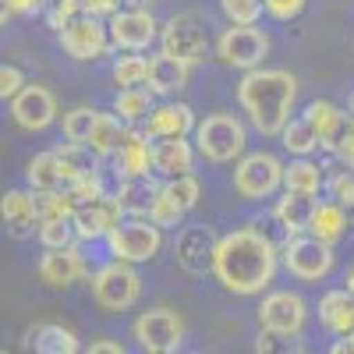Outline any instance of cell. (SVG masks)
Listing matches in <instances>:
<instances>
[{
    "label": "cell",
    "instance_id": "cell-35",
    "mask_svg": "<svg viewBox=\"0 0 354 354\" xmlns=\"http://www.w3.org/2000/svg\"><path fill=\"white\" fill-rule=\"evenodd\" d=\"M113 82L121 88H138L149 82V61L142 53H124L113 61Z\"/></svg>",
    "mask_w": 354,
    "mask_h": 354
},
{
    "label": "cell",
    "instance_id": "cell-19",
    "mask_svg": "<svg viewBox=\"0 0 354 354\" xmlns=\"http://www.w3.org/2000/svg\"><path fill=\"white\" fill-rule=\"evenodd\" d=\"M195 142H188V135H174V138H153V174L163 181L185 177L195 170Z\"/></svg>",
    "mask_w": 354,
    "mask_h": 354
},
{
    "label": "cell",
    "instance_id": "cell-1",
    "mask_svg": "<svg viewBox=\"0 0 354 354\" xmlns=\"http://www.w3.org/2000/svg\"><path fill=\"white\" fill-rule=\"evenodd\" d=\"M280 252L273 245V238H266L259 227H241L230 230L220 238L216 255H213V277L230 290L241 294V298H252V294H262L273 283Z\"/></svg>",
    "mask_w": 354,
    "mask_h": 354
},
{
    "label": "cell",
    "instance_id": "cell-10",
    "mask_svg": "<svg viewBox=\"0 0 354 354\" xmlns=\"http://www.w3.org/2000/svg\"><path fill=\"white\" fill-rule=\"evenodd\" d=\"M131 337L145 354H174L185 340V319L174 308H149L131 322Z\"/></svg>",
    "mask_w": 354,
    "mask_h": 354
},
{
    "label": "cell",
    "instance_id": "cell-47",
    "mask_svg": "<svg viewBox=\"0 0 354 354\" xmlns=\"http://www.w3.org/2000/svg\"><path fill=\"white\" fill-rule=\"evenodd\" d=\"M308 0H266V15L277 18V21H290L305 11Z\"/></svg>",
    "mask_w": 354,
    "mask_h": 354
},
{
    "label": "cell",
    "instance_id": "cell-37",
    "mask_svg": "<svg viewBox=\"0 0 354 354\" xmlns=\"http://www.w3.org/2000/svg\"><path fill=\"white\" fill-rule=\"evenodd\" d=\"M326 195H330V202L351 209L354 205V170L351 167H344V163L326 167Z\"/></svg>",
    "mask_w": 354,
    "mask_h": 354
},
{
    "label": "cell",
    "instance_id": "cell-53",
    "mask_svg": "<svg viewBox=\"0 0 354 354\" xmlns=\"http://www.w3.org/2000/svg\"><path fill=\"white\" fill-rule=\"evenodd\" d=\"M153 0H121V11H149Z\"/></svg>",
    "mask_w": 354,
    "mask_h": 354
},
{
    "label": "cell",
    "instance_id": "cell-49",
    "mask_svg": "<svg viewBox=\"0 0 354 354\" xmlns=\"http://www.w3.org/2000/svg\"><path fill=\"white\" fill-rule=\"evenodd\" d=\"M43 4L46 0H4V21L11 15H36V11H43Z\"/></svg>",
    "mask_w": 354,
    "mask_h": 354
},
{
    "label": "cell",
    "instance_id": "cell-31",
    "mask_svg": "<svg viewBox=\"0 0 354 354\" xmlns=\"http://www.w3.org/2000/svg\"><path fill=\"white\" fill-rule=\"evenodd\" d=\"M156 110V93L149 85H138V88H121L113 96V113L128 124H145V117Z\"/></svg>",
    "mask_w": 354,
    "mask_h": 354
},
{
    "label": "cell",
    "instance_id": "cell-45",
    "mask_svg": "<svg viewBox=\"0 0 354 354\" xmlns=\"http://www.w3.org/2000/svg\"><path fill=\"white\" fill-rule=\"evenodd\" d=\"M43 15H46V21H50V28H61L71 21V18H78L82 15V0H46L43 4Z\"/></svg>",
    "mask_w": 354,
    "mask_h": 354
},
{
    "label": "cell",
    "instance_id": "cell-12",
    "mask_svg": "<svg viewBox=\"0 0 354 354\" xmlns=\"http://www.w3.org/2000/svg\"><path fill=\"white\" fill-rule=\"evenodd\" d=\"M106 28H110L113 50H124V53L149 50L163 32V25L153 18V11H117Z\"/></svg>",
    "mask_w": 354,
    "mask_h": 354
},
{
    "label": "cell",
    "instance_id": "cell-52",
    "mask_svg": "<svg viewBox=\"0 0 354 354\" xmlns=\"http://www.w3.org/2000/svg\"><path fill=\"white\" fill-rule=\"evenodd\" d=\"M330 354H354V333H351V337H340V340H333Z\"/></svg>",
    "mask_w": 354,
    "mask_h": 354
},
{
    "label": "cell",
    "instance_id": "cell-44",
    "mask_svg": "<svg viewBox=\"0 0 354 354\" xmlns=\"http://www.w3.org/2000/svg\"><path fill=\"white\" fill-rule=\"evenodd\" d=\"M167 185V192L185 205V209L192 213L195 205H198V198H202V185H198V177L195 174H185V177H174V181H163Z\"/></svg>",
    "mask_w": 354,
    "mask_h": 354
},
{
    "label": "cell",
    "instance_id": "cell-9",
    "mask_svg": "<svg viewBox=\"0 0 354 354\" xmlns=\"http://www.w3.org/2000/svg\"><path fill=\"white\" fill-rule=\"evenodd\" d=\"M216 57L227 68L255 71L270 57V36L259 25H227L216 39Z\"/></svg>",
    "mask_w": 354,
    "mask_h": 354
},
{
    "label": "cell",
    "instance_id": "cell-58",
    "mask_svg": "<svg viewBox=\"0 0 354 354\" xmlns=\"http://www.w3.org/2000/svg\"><path fill=\"white\" fill-rule=\"evenodd\" d=\"M0 354H8V351H0Z\"/></svg>",
    "mask_w": 354,
    "mask_h": 354
},
{
    "label": "cell",
    "instance_id": "cell-29",
    "mask_svg": "<svg viewBox=\"0 0 354 354\" xmlns=\"http://www.w3.org/2000/svg\"><path fill=\"white\" fill-rule=\"evenodd\" d=\"M28 347L36 354H82V344L75 330L61 326V322H39L36 330H28Z\"/></svg>",
    "mask_w": 354,
    "mask_h": 354
},
{
    "label": "cell",
    "instance_id": "cell-43",
    "mask_svg": "<svg viewBox=\"0 0 354 354\" xmlns=\"http://www.w3.org/2000/svg\"><path fill=\"white\" fill-rule=\"evenodd\" d=\"M64 192H68V198H71L75 209H82V205L96 202V198H103V195H106V185H103V174H96V177H85V181L68 185Z\"/></svg>",
    "mask_w": 354,
    "mask_h": 354
},
{
    "label": "cell",
    "instance_id": "cell-17",
    "mask_svg": "<svg viewBox=\"0 0 354 354\" xmlns=\"http://www.w3.org/2000/svg\"><path fill=\"white\" fill-rule=\"evenodd\" d=\"M124 220V209L121 202H117V195H103L96 202L82 205V209H75V230H78V241H100V238H110V230Z\"/></svg>",
    "mask_w": 354,
    "mask_h": 354
},
{
    "label": "cell",
    "instance_id": "cell-34",
    "mask_svg": "<svg viewBox=\"0 0 354 354\" xmlns=\"http://www.w3.org/2000/svg\"><path fill=\"white\" fill-rule=\"evenodd\" d=\"M283 149L290 153V156H312L315 149H322V142H319V135H315V128L308 124V117L301 113V117H290V124L283 128Z\"/></svg>",
    "mask_w": 354,
    "mask_h": 354
},
{
    "label": "cell",
    "instance_id": "cell-55",
    "mask_svg": "<svg viewBox=\"0 0 354 354\" xmlns=\"http://www.w3.org/2000/svg\"><path fill=\"white\" fill-rule=\"evenodd\" d=\"M347 216H351V227H354V205H351V209H347Z\"/></svg>",
    "mask_w": 354,
    "mask_h": 354
},
{
    "label": "cell",
    "instance_id": "cell-22",
    "mask_svg": "<svg viewBox=\"0 0 354 354\" xmlns=\"http://www.w3.org/2000/svg\"><path fill=\"white\" fill-rule=\"evenodd\" d=\"M198 121H195V110L188 103H163L156 106L149 117H145L142 131L149 138H174V135H195Z\"/></svg>",
    "mask_w": 354,
    "mask_h": 354
},
{
    "label": "cell",
    "instance_id": "cell-21",
    "mask_svg": "<svg viewBox=\"0 0 354 354\" xmlns=\"http://www.w3.org/2000/svg\"><path fill=\"white\" fill-rule=\"evenodd\" d=\"M319 209V198L315 195H301V192H283L273 205V220L280 223L283 238H298V234H305L312 227V216Z\"/></svg>",
    "mask_w": 354,
    "mask_h": 354
},
{
    "label": "cell",
    "instance_id": "cell-11",
    "mask_svg": "<svg viewBox=\"0 0 354 354\" xmlns=\"http://www.w3.org/2000/svg\"><path fill=\"white\" fill-rule=\"evenodd\" d=\"M57 39H61V46H64V53L71 57V61H100V57H106L113 50L110 28L93 15L71 18L61 32H57Z\"/></svg>",
    "mask_w": 354,
    "mask_h": 354
},
{
    "label": "cell",
    "instance_id": "cell-20",
    "mask_svg": "<svg viewBox=\"0 0 354 354\" xmlns=\"http://www.w3.org/2000/svg\"><path fill=\"white\" fill-rule=\"evenodd\" d=\"M305 117H308V124L315 128V135H319V142H322V149H326V153H337L340 138H344L347 128H351V113L340 110V106L330 103V100H315V103L305 106Z\"/></svg>",
    "mask_w": 354,
    "mask_h": 354
},
{
    "label": "cell",
    "instance_id": "cell-32",
    "mask_svg": "<svg viewBox=\"0 0 354 354\" xmlns=\"http://www.w3.org/2000/svg\"><path fill=\"white\" fill-rule=\"evenodd\" d=\"M347 227H351V216H347L344 205H337V202H319L308 234H312V238H319V241H326V245H337L344 234H347Z\"/></svg>",
    "mask_w": 354,
    "mask_h": 354
},
{
    "label": "cell",
    "instance_id": "cell-18",
    "mask_svg": "<svg viewBox=\"0 0 354 354\" xmlns=\"http://www.w3.org/2000/svg\"><path fill=\"white\" fill-rule=\"evenodd\" d=\"M0 213H4V227L11 238L25 241L32 238V234H39V202H36V192L32 188H11L4 192V198H0Z\"/></svg>",
    "mask_w": 354,
    "mask_h": 354
},
{
    "label": "cell",
    "instance_id": "cell-16",
    "mask_svg": "<svg viewBox=\"0 0 354 354\" xmlns=\"http://www.w3.org/2000/svg\"><path fill=\"white\" fill-rule=\"evenodd\" d=\"M36 273L46 287L64 290V287L88 277V262H85L78 245L75 248H43V259L36 262Z\"/></svg>",
    "mask_w": 354,
    "mask_h": 354
},
{
    "label": "cell",
    "instance_id": "cell-4",
    "mask_svg": "<svg viewBox=\"0 0 354 354\" xmlns=\"http://www.w3.org/2000/svg\"><path fill=\"white\" fill-rule=\"evenodd\" d=\"M88 287H93V301L103 312H128L142 298V277H138V270L131 262H117V259L100 266V270L93 273V280H88Z\"/></svg>",
    "mask_w": 354,
    "mask_h": 354
},
{
    "label": "cell",
    "instance_id": "cell-51",
    "mask_svg": "<svg viewBox=\"0 0 354 354\" xmlns=\"http://www.w3.org/2000/svg\"><path fill=\"white\" fill-rule=\"evenodd\" d=\"M82 354H128V351H124L121 344H117V340H93Z\"/></svg>",
    "mask_w": 354,
    "mask_h": 354
},
{
    "label": "cell",
    "instance_id": "cell-39",
    "mask_svg": "<svg viewBox=\"0 0 354 354\" xmlns=\"http://www.w3.org/2000/svg\"><path fill=\"white\" fill-rule=\"evenodd\" d=\"M96 113H100V110H93V106H71V110H64V113H61V131H64V138H68V142H85L88 131H93V124H96Z\"/></svg>",
    "mask_w": 354,
    "mask_h": 354
},
{
    "label": "cell",
    "instance_id": "cell-57",
    "mask_svg": "<svg viewBox=\"0 0 354 354\" xmlns=\"http://www.w3.org/2000/svg\"><path fill=\"white\" fill-rule=\"evenodd\" d=\"M188 354H205V351H188Z\"/></svg>",
    "mask_w": 354,
    "mask_h": 354
},
{
    "label": "cell",
    "instance_id": "cell-28",
    "mask_svg": "<svg viewBox=\"0 0 354 354\" xmlns=\"http://www.w3.org/2000/svg\"><path fill=\"white\" fill-rule=\"evenodd\" d=\"M128 135H131V124L128 121H121L117 113H103L100 110L93 131H88V138H85V145L96 156H117V153H121V145L128 142Z\"/></svg>",
    "mask_w": 354,
    "mask_h": 354
},
{
    "label": "cell",
    "instance_id": "cell-41",
    "mask_svg": "<svg viewBox=\"0 0 354 354\" xmlns=\"http://www.w3.org/2000/svg\"><path fill=\"white\" fill-rule=\"evenodd\" d=\"M36 202H39V220H64V216H75V205L68 198L64 188L57 192H36ZM43 227V223H39Z\"/></svg>",
    "mask_w": 354,
    "mask_h": 354
},
{
    "label": "cell",
    "instance_id": "cell-14",
    "mask_svg": "<svg viewBox=\"0 0 354 354\" xmlns=\"http://www.w3.org/2000/svg\"><path fill=\"white\" fill-rule=\"evenodd\" d=\"M11 117L21 131H46L61 117V110H57V96L36 82V85H25L11 100Z\"/></svg>",
    "mask_w": 354,
    "mask_h": 354
},
{
    "label": "cell",
    "instance_id": "cell-36",
    "mask_svg": "<svg viewBox=\"0 0 354 354\" xmlns=\"http://www.w3.org/2000/svg\"><path fill=\"white\" fill-rule=\"evenodd\" d=\"M36 238H39L43 248H75V245H78L75 216H64V220H43V227H39Z\"/></svg>",
    "mask_w": 354,
    "mask_h": 354
},
{
    "label": "cell",
    "instance_id": "cell-5",
    "mask_svg": "<svg viewBox=\"0 0 354 354\" xmlns=\"http://www.w3.org/2000/svg\"><path fill=\"white\" fill-rule=\"evenodd\" d=\"M106 245H110V255L117 262H131V266L149 262L163 248V227L153 223L149 216H124L110 230Z\"/></svg>",
    "mask_w": 354,
    "mask_h": 354
},
{
    "label": "cell",
    "instance_id": "cell-24",
    "mask_svg": "<svg viewBox=\"0 0 354 354\" xmlns=\"http://www.w3.org/2000/svg\"><path fill=\"white\" fill-rule=\"evenodd\" d=\"M319 322L333 337H351L354 333V294L340 287L326 290L319 298Z\"/></svg>",
    "mask_w": 354,
    "mask_h": 354
},
{
    "label": "cell",
    "instance_id": "cell-3",
    "mask_svg": "<svg viewBox=\"0 0 354 354\" xmlns=\"http://www.w3.org/2000/svg\"><path fill=\"white\" fill-rule=\"evenodd\" d=\"M245 142H248V128L238 113H209L205 121H198L195 128V149L202 160L209 163H234L245 156Z\"/></svg>",
    "mask_w": 354,
    "mask_h": 354
},
{
    "label": "cell",
    "instance_id": "cell-40",
    "mask_svg": "<svg viewBox=\"0 0 354 354\" xmlns=\"http://www.w3.org/2000/svg\"><path fill=\"white\" fill-rule=\"evenodd\" d=\"M185 205L181 202H177L170 192H167V185L160 188V195H156V202H153V209H149V220L153 223H160V227H177V223H181L185 220Z\"/></svg>",
    "mask_w": 354,
    "mask_h": 354
},
{
    "label": "cell",
    "instance_id": "cell-13",
    "mask_svg": "<svg viewBox=\"0 0 354 354\" xmlns=\"http://www.w3.org/2000/svg\"><path fill=\"white\" fill-rule=\"evenodd\" d=\"M308 319V305L298 290H273L259 305V326L277 333H301Z\"/></svg>",
    "mask_w": 354,
    "mask_h": 354
},
{
    "label": "cell",
    "instance_id": "cell-42",
    "mask_svg": "<svg viewBox=\"0 0 354 354\" xmlns=\"http://www.w3.org/2000/svg\"><path fill=\"white\" fill-rule=\"evenodd\" d=\"M220 11L230 25H255L266 11V0H220Z\"/></svg>",
    "mask_w": 354,
    "mask_h": 354
},
{
    "label": "cell",
    "instance_id": "cell-6",
    "mask_svg": "<svg viewBox=\"0 0 354 354\" xmlns=\"http://www.w3.org/2000/svg\"><path fill=\"white\" fill-rule=\"evenodd\" d=\"M283 170L287 163H280V156L273 153H245L234 167V192L248 202H259V198H273L280 188H283Z\"/></svg>",
    "mask_w": 354,
    "mask_h": 354
},
{
    "label": "cell",
    "instance_id": "cell-27",
    "mask_svg": "<svg viewBox=\"0 0 354 354\" xmlns=\"http://www.w3.org/2000/svg\"><path fill=\"white\" fill-rule=\"evenodd\" d=\"M53 153H57V163H61V170H64V188L100 174L103 156H96L85 142H61V145H53Z\"/></svg>",
    "mask_w": 354,
    "mask_h": 354
},
{
    "label": "cell",
    "instance_id": "cell-23",
    "mask_svg": "<svg viewBox=\"0 0 354 354\" xmlns=\"http://www.w3.org/2000/svg\"><path fill=\"white\" fill-rule=\"evenodd\" d=\"M145 174H153V138L131 128L121 153L113 156V177L124 181V177H145Z\"/></svg>",
    "mask_w": 354,
    "mask_h": 354
},
{
    "label": "cell",
    "instance_id": "cell-46",
    "mask_svg": "<svg viewBox=\"0 0 354 354\" xmlns=\"http://www.w3.org/2000/svg\"><path fill=\"white\" fill-rule=\"evenodd\" d=\"M25 85L28 82H25V71L18 64H4V68H0V100H15Z\"/></svg>",
    "mask_w": 354,
    "mask_h": 354
},
{
    "label": "cell",
    "instance_id": "cell-26",
    "mask_svg": "<svg viewBox=\"0 0 354 354\" xmlns=\"http://www.w3.org/2000/svg\"><path fill=\"white\" fill-rule=\"evenodd\" d=\"M188 75H192L188 64H181L167 50H160L156 57H149V82L145 85H149L156 96H177L188 85Z\"/></svg>",
    "mask_w": 354,
    "mask_h": 354
},
{
    "label": "cell",
    "instance_id": "cell-38",
    "mask_svg": "<svg viewBox=\"0 0 354 354\" xmlns=\"http://www.w3.org/2000/svg\"><path fill=\"white\" fill-rule=\"evenodd\" d=\"M255 354H305L301 333H277V330H259Z\"/></svg>",
    "mask_w": 354,
    "mask_h": 354
},
{
    "label": "cell",
    "instance_id": "cell-50",
    "mask_svg": "<svg viewBox=\"0 0 354 354\" xmlns=\"http://www.w3.org/2000/svg\"><path fill=\"white\" fill-rule=\"evenodd\" d=\"M337 163H344V167H351L354 170V121H351V128H347V135L340 138V145H337Z\"/></svg>",
    "mask_w": 354,
    "mask_h": 354
},
{
    "label": "cell",
    "instance_id": "cell-25",
    "mask_svg": "<svg viewBox=\"0 0 354 354\" xmlns=\"http://www.w3.org/2000/svg\"><path fill=\"white\" fill-rule=\"evenodd\" d=\"M160 181L156 174H145V177H124V181H117V202H121L124 216H149L153 202L160 195Z\"/></svg>",
    "mask_w": 354,
    "mask_h": 354
},
{
    "label": "cell",
    "instance_id": "cell-33",
    "mask_svg": "<svg viewBox=\"0 0 354 354\" xmlns=\"http://www.w3.org/2000/svg\"><path fill=\"white\" fill-rule=\"evenodd\" d=\"M25 185L32 192H57L64 188V170L57 163V153L46 149V153H36L25 167Z\"/></svg>",
    "mask_w": 354,
    "mask_h": 354
},
{
    "label": "cell",
    "instance_id": "cell-8",
    "mask_svg": "<svg viewBox=\"0 0 354 354\" xmlns=\"http://www.w3.org/2000/svg\"><path fill=\"white\" fill-rule=\"evenodd\" d=\"M160 46L177 57L181 64L198 68L205 57H209V36H205V25L198 15L185 11V15H174L163 21V32H160Z\"/></svg>",
    "mask_w": 354,
    "mask_h": 354
},
{
    "label": "cell",
    "instance_id": "cell-48",
    "mask_svg": "<svg viewBox=\"0 0 354 354\" xmlns=\"http://www.w3.org/2000/svg\"><path fill=\"white\" fill-rule=\"evenodd\" d=\"M121 11V0H82V15H93V18H113Z\"/></svg>",
    "mask_w": 354,
    "mask_h": 354
},
{
    "label": "cell",
    "instance_id": "cell-15",
    "mask_svg": "<svg viewBox=\"0 0 354 354\" xmlns=\"http://www.w3.org/2000/svg\"><path fill=\"white\" fill-rule=\"evenodd\" d=\"M216 245L220 238L205 227V223H195V227H185L174 241V255H177V266L192 277H202L205 270L213 273V255H216Z\"/></svg>",
    "mask_w": 354,
    "mask_h": 354
},
{
    "label": "cell",
    "instance_id": "cell-30",
    "mask_svg": "<svg viewBox=\"0 0 354 354\" xmlns=\"http://www.w3.org/2000/svg\"><path fill=\"white\" fill-rule=\"evenodd\" d=\"M326 167H319L308 156H294L283 170V192H301V195H319V188H326Z\"/></svg>",
    "mask_w": 354,
    "mask_h": 354
},
{
    "label": "cell",
    "instance_id": "cell-7",
    "mask_svg": "<svg viewBox=\"0 0 354 354\" xmlns=\"http://www.w3.org/2000/svg\"><path fill=\"white\" fill-rule=\"evenodd\" d=\"M280 262H283V270H287L294 280L315 283V280H326V277H330L337 255H333V245L312 238V234H298V238L283 241Z\"/></svg>",
    "mask_w": 354,
    "mask_h": 354
},
{
    "label": "cell",
    "instance_id": "cell-56",
    "mask_svg": "<svg viewBox=\"0 0 354 354\" xmlns=\"http://www.w3.org/2000/svg\"><path fill=\"white\" fill-rule=\"evenodd\" d=\"M351 121H354V96H351Z\"/></svg>",
    "mask_w": 354,
    "mask_h": 354
},
{
    "label": "cell",
    "instance_id": "cell-2",
    "mask_svg": "<svg viewBox=\"0 0 354 354\" xmlns=\"http://www.w3.org/2000/svg\"><path fill=\"white\" fill-rule=\"evenodd\" d=\"M294 100H298V78L283 68H255L245 71L238 82V103L262 138L283 135V128L290 124Z\"/></svg>",
    "mask_w": 354,
    "mask_h": 354
},
{
    "label": "cell",
    "instance_id": "cell-54",
    "mask_svg": "<svg viewBox=\"0 0 354 354\" xmlns=\"http://www.w3.org/2000/svg\"><path fill=\"white\" fill-rule=\"evenodd\" d=\"M347 290H351V294H354V270H351V273H347Z\"/></svg>",
    "mask_w": 354,
    "mask_h": 354
}]
</instances>
